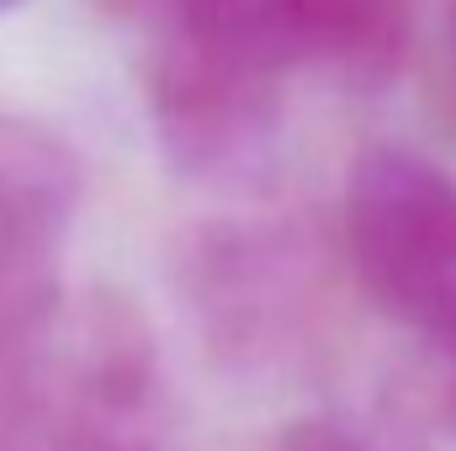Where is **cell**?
I'll use <instances>...</instances> for the list:
<instances>
[{
  "label": "cell",
  "instance_id": "3",
  "mask_svg": "<svg viewBox=\"0 0 456 451\" xmlns=\"http://www.w3.org/2000/svg\"><path fill=\"white\" fill-rule=\"evenodd\" d=\"M159 48H186L260 86L287 75H330L382 86L403 64V0H159Z\"/></svg>",
  "mask_w": 456,
  "mask_h": 451
},
{
  "label": "cell",
  "instance_id": "6",
  "mask_svg": "<svg viewBox=\"0 0 456 451\" xmlns=\"http://www.w3.org/2000/svg\"><path fill=\"white\" fill-rule=\"evenodd\" d=\"M11 5H21V0H0V11H11Z\"/></svg>",
  "mask_w": 456,
  "mask_h": 451
},
{
  "label": "cell",
  "instance_id": "1",
  "mask_svg": "<svg viewBox=\"0 0 456 451\" xmlns=\"http://www.w3.org/2000/svg\"><path fill=\"white\" fill-rule=\"evenodd\" d=\"M159 361L143 324L69 298L0 377V451H159Z\"/></svg>",
  "mask_w": 456,
  "mask_h": 451
},
{
  "label": "cell",
  "instance_id": "4",
  "mask_svg": "<svg viewBox=\"0 0 456 451\" xmlns=\"http://www.w3.org/2000/svg\"><path fill=\"white\" fill-rule=\"evenodd\" d=\"M86 197L75 149L0 107V377L64 303V244Z\"/></svg>",
  "mask_w": 456,
  "mask_h": 451
},
{
  "label": "cell",
  "instance_id": "2",
  "mask_svg": "<svg viewBox=\"0 0 456 451\" xmlns=\"http://www.w3.org/2000/svg\"><path fill=\"white\" fill-rule=\"evenodd\" d=\"M345 250L366 292L456 366V176L382 144L350 165Z\"/></svg>",
  "mask_w": 456,
  "mask_h": 451
},
{
  "label": "cell",
  "instance_id": "5",
  "mask_svg": "<svg viewBox=\"0 0 456 451\" xmlns=\"http://www.w3.org/2000/svg\"><path fill=\"white\" fill-rule=\"evenodd\" d=\"M276 451H419V447H403L382 430H361L350 420H297V425H287Z\"/></svg>",
  "mask_w": 456,
  "mask_h": 451
}]
</instances>
